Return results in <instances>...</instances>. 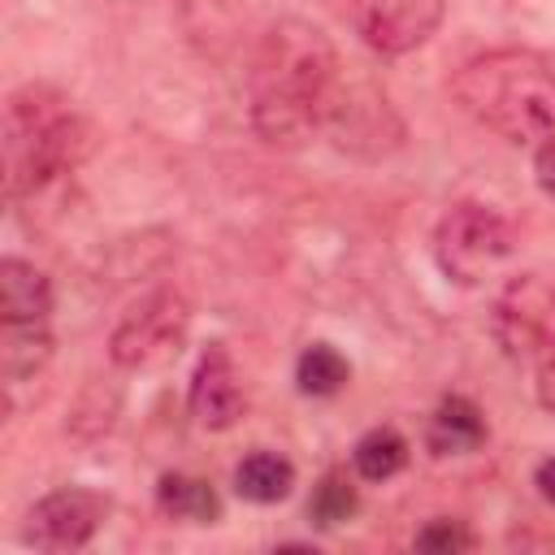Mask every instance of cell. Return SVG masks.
<instances>
[{
  "instance_id": "obj_1",
  "label": "cell",
  "mask_w": 555,
  "mask_h": 555,
  "mask_svg": "<svg viewBox=\"0 0 555 555\" xmlns=\"http://www.w3.org/2000/svg\"><path fill=\"white\" fill-rule=\"evenodd\" d=\"M343 74L347 69L321 26L304 17L273 22L260 35L247 69L251 130L269 147H304L325 130Z\"/></svg>"
},
{
  "instance_id": "obj_8",
  "label": "cell",
  "mask_w": 555,
  "mask_h": 555,
  "mask_svg": "<svg viewBox=\"0 0 555 555\" xmlns=\"http://www.w3.org/2000/svg\"><path fill=\"white\" fill-rule=\"evenodd\" d=\"M108 516V499L100 490L87 486H61L52 494H43L30 512H26V529L22 538L39 551H78L87 546L100 525Z\"/></svg>"
},
{
  "instance_id": "obj_14",
  "label": "cell",
  "mask_w": 555,
  "mask_h": 555,
  "mask_svg": "<svg viewBox=\"0 0 555 555\" xmlns=\"http://www.w3.org/2000/svg\"><path fill=\"white\" fill-rule=\"evenodd\" d=\"M156 507L169 520H186V525H212L221 520V499L204 477L191 473H165L156 481Z\"/></svg>"
},
{
  "instance_id": "obj_12",
  "label": "cell",
  "mask_w": 555,
  "mask_h": 555,
  "mask_svg": "<svg viewBox=\"0 0 555 555\" xmlns=\"http://www.w3.org/2000/svg\"><path fill=\"white\" fill-rule=\"evenodd\" d=\"M486 434L490 429H486L481 408L464 395H447L425 425V447L434 455H464V451H477L486 442Z\"/></svg>"
},
{
  "instance_id": "obj_24",
  "label": "cell",
  "mask_w": 555,
  "mask_h": 555,
  "mask_svg": "<svg viewBox=\"0 0 555 555\" xmlns=\"http://www.w3.org/2000/svg\"><path fill=\"white\" fill-rule=\"evenodd\" d=\"M533 486H538V494L555 507V455H551V460H542V464L533 468Z\"/></svg>"
},
{
  "instance_id": "obj_18",
  "label": "cell",
  "mask_w": 555,
  "mask_h": 555,
  "mask_svg": "<svg viewBox=\"0 0 555 555\" xmlns=\"http://www.w3.org/2000/svg\"><path fill=\"white\" fill-rule=\"evenodd\" d=\"M356 507H360V494H356V481H351L343 468H330V473L312 486V494H308V520H312L317 529H334V525L351 520Z\"/></svg>"
},
{
  "instance_id": "obj_15",
  "label": "cell",
  "mask_w": 555,
  "mask_h": 555,
  "mask_svg": "<svg viewBox=\"0 0 555 555\" xmlns=\"http://www.w3.org/2000/svg\"><path fill=\"white\" fill-rule=\"evenodd\" d=\"M234 490L247 499V503H282L291 490H295V464L278 451H251L238 460L234 468Z\"/></svg>"
},
{
  "instance_id": "obj_23",
  "label": "cell",
  "mask_w": 555,
  "mask_h": 555,
  "mask_svg": "<svg viewBox=\"0 0 555 555\" xmlns=\"http://www.w3.org/2000/svg\"><path fill=\"white\" fill-rule=\"evenodd\" d=\"M538 403H542L546 412H555V356L538 369Z\"/></svg>"
},
{
  "instance_id": "obj_9",
  "label": "cell",
  "mask_w": 555,
  "mask_h": 555,
  "mask_svg": "<svg viewBox=\"0 0 555 555\" xmlns=\"http://www.w3.org/2000/svg\"><path fill=\"white\" fill-rule=\"evenodd\" d=\"M447 0H356V30L382 56H408L442 26Z\"/></svg>"
},
{
  "instance_id": "obj_21",
  "label": "cell",
  "mask_w": 555,
  "mask_h": 555,
  "mask_svg": "<svg viewBox=\"0 0 555 555\" xmlns=\"http://www.w3.org/2000/svg\"><path fill=\"white\" fill-rule=\"evenodd\" d=\"M533 178H538V186L555 199V139H546V143L533 147Z\"/></svg>"
},
{
  "instance_id": "obj_19",
  "label": "cell",
  "mask_w": 555,
  "mask_h": 555,
  "mask_svg": "<svg viewBox=\"0 0 555 555\" xmlns=\"http://www.w3.org/2000/svg\"><path fill=\"white\" fill-rule=\"evenodd\" d=\"M412 546H416V551H429V555H460V551H473L477 538H473V529H468L464 520L438 516V520H429V525L412 538Z\"/></svg>"
},
{
  "instance_id": "obj_7",
  "label": "cell",
  "mask_w": 555,
  "mask_h": 555,
  "mask_svg": "<svg viewBox=\"0 0 555 555\" xmlns=\"http://www.w3.org/2000/svg\"><path fill=\"white\" fill-rule=\"evenodd\" d=\"M325 134L356 156H386L403 139V121L395 117L386 91H377L369 78H347L338 82V95L325 117Z\"/></svg>"
},
{
  "instance_id": "obj_22",
  "label": "cell",
  "mask_w": 555,
  "mask_h": 555,
  "mask_svg": "<svg viewBox=\"0 0 555 555\" xmlns=\"http://www.w3.org/2000/svg\"><path fill=\"white\" fill-rule=\"evenodd\" d=\"M178 9H182L191 22H199V26H217V22L225 17L230 0H178Z\"/></svg>"
},
{
  "instance_id": "obj_2",
  "label": "cell",
  "mask_w": 555,
  "mask_h": 555,
  "mask_svg": "<svg viewBox=\"0 0 555 555\" xmlns=\"http://www.w3.org/2000/svg\"><path fill=\"white\" fill-rule=\"evenodd\" d=\"M455 104L507 143L555 139V69L533 48H494L464 61L451 78Z\"/></svg>"
},
{
  "instance_id": "obj_3",
  "label": "cell",
  "mask_w": 555,
  "mask_h": 555,
  "mask_svg": "<svg viewBox=\"0 0 555 555\" xmlns=\"http://www.w3.org/2000/svg\"><path fill=\"white\" fill-rule=\"evenodd\" d=\"M87 121L48 82H26L4 104V186L9 195H35L65 178L87 156Z\"/></svg>"
},
{
  "instance_id": "obj_17",
  "label": "cell",
  "mask_w": 555,
  "mask_h": 555,
  "mask_svg": "<svg viewBox=\"0 0 555 555\" xmlns=\"http://www.w3.org/2000/svg\"><path fill=\"white\" fill-rule=\"evenodd\" d=\"M295 382H299L304 395L330 399V395H338V390L351 382V364H347V356H343L338 347H330V343H308V347L299 351V360H295Z\"/></svg>"
},
{
  "instance_id": "obj_13",
  "label": "cell",
  "mask_w": 555,
  "mask_h": 555,
  "mask_svg": "<svg viewBox=\"0 0 555 555\" xmlns=\"http://www.w3.org/2000/svg\"><path fill=\"white\" fill-rule=\"evenodd\" d=\"M52 360L48 321H0V373L9 386L30 382Z\"/></svg>"
},
{
  "instance_id": "obj_16",
  "label": "cell",
  "mask_w": 555,
  "mask_h": 555,
  "mask_svg": "<svg viewBox=\"0 0 555 555\" xmlns=\"http://www.w3.org/2000/svg\"><path fill=\"white\" fill-rule=\"evenodd\" d=\"M412 447L395 425H373L369 434H360L356 451H351V468L360 481H390L395 473H403Z\"/></svg>"
},
{
  "instance_id": "obj_10",
  "label": "cell",
  "mask_w": 555,
  "mask_h": 555,
  "mask_svg": "<svg viewBox=\"0 0 555 555\" xmlns=\"http://www.w3.org/2000/svg\"><path fill=\"white\" fill-rule=\"evenodd\" d=\"M186 408H191L195 425H204V429H230L243 416V382L221 343H212L199 356L191 386H186Z\"/></svg>"
},
{
  "instance_id": "obj_5",
  "label": "cell",
  "mask_w": 555,
  "mask_h": 555,
  "mask_svg": "<svg viewBox=\"0 0 555 555\" xmlns=\"http://www.w3.org/2000/svg\"><path fill=\"white\" fill-rule=\"evenodd\" d=\"M490 334L512 364L542 369L555 356V291L538 273H516L494 295Z\"/></svg>"
},
{
  "instance_id": "obj_4",
  "label": "cell",
  "mask_w": 555,
  "mask_h": 555,
  "mask_svg": "<svg viewBox=\"0 0 555 555\" xmlns=\"http://www.w3.org/2000/svg\"><path fill=\"white\" fill-rule=\"evenodd\" d=\"M516 251V230L490 204H451L434 225V260L455 286H486Z\"/></svg>"
},
{
  "instance_id": "obj_11",
  "label": "cell",
  "mask_w": 555,
  "mask_h": 555,
  "mask_svg": "<svg viewBox=\"0 0 555 555\" xmlns=\"http://www.w3.org/2000/svg\"><path fill=\"white\" fill-rule=\"evenodd\" d=\"M52 317V282L22 256L0 260V321H48Z\"/></svg>"
},
{
  "instance_id": "obj_20",
  "label": "cell",
  "mask_w": 555,
  "mask_h": 555,
  "mask_svg": "<svg viewBox=\"0 0 555 555\" xmlns=\"http://www.w3.org/2000/svg\"><path fill=\"white\" fill-rule=\"evenodd\" d=\"M516 13L529 30L555 39V0H516Z\"/></svg>"
},
{
  "instance_id": "obj_6",
  "label": "cell",
  "mask_w": 555,
  "mask_h": 555,
  "mask_svg": "<svg viewBox=\"0 0 555 555\" xmlns=\"http://www.w3.org/2000/svg\"><path fill=\"white\" fill-rule=\"evenodd\" d=\"M191 325V308L178 291H152L143 295L108 334V360L117 369H147L160 356H169Z\"/></svg>"
}]
</instances>
